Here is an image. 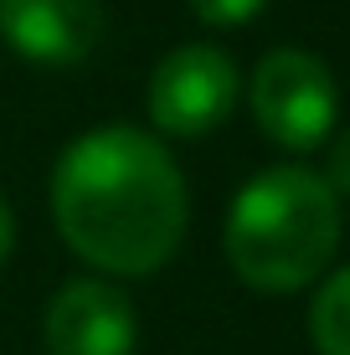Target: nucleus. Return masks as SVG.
<instances>
[{
    "label": "nucleus",
    "mask_w": 350,
    "mask_h": 355,
    "mask_svg": "<svg viewBox=\"0 0 350 355\" xmlns=\"http://www.w3.org/2000/svg\"><path fill=\"white\" fill-rule=\"evenodd\" d=\"M52 216L82 263L119 278L155 273L186 237V175L139 129H93L52 175Z\"/></svg>",
    "instance_id": "f257e3e1"
},
{
    "label": "nucleus",
    "mask_w": 350,
    "mask_h": 355,
    "mask_svg": "<svg viewBox=\"0 0 350 355\" xmlns=\"http://www.w3.org/2000/svg\"><path fill=\"white\" fill-rule=\"evenodd\" d=\"M252 119L283 150H315L340 119V88L315 52L279 46L252 72Z\"/></svg>",
    "instance_id": "7ed1b4c3"
},
{
    "label": "nucleus",
    "mask_w": 350,
    "mask_h": 355,
    "mask_svg": "<svg viewBox=\"0 0 350 355\" xmlns=\"http://www.w3.org/2000/svg\"><path fill=\"white\" fill-rule=\"evenodd\" d=\"M237 103V62L211 42L175 46L150 78V119L155 129L196 139L211 134Z\"/></svg>",
    "instance_id": "20e7f679"
},
{
    "label": "nucleus",
    "mask_w": 350,
    "mask_h": 355,
    "mask_svg": "<svg viewBox=\"0 0 350 355\" xmlns=\"http://www.w3.org/2000/svg\"><path fill=\"white\" fill-rule=\"evenodd\" d=\"M191 10H196L207 26H243L263 10V0H191Z\"/></svg>",
    "instance_id": "6e6552de"
},
{
    "label": "nucleus",
    "mask_w": 350,
    "mask_h": 355,
    "mask_svg": "<svg viewBox=\"0 0 350 355\" xmlns=\"http://www.w3.org/2000/svg\"><path fill=\"white\" fill-rule=\"evenodd\" d=\"M134 304L103 278H72L46 304V355H134Z\"/></svg>",
    "instance_id": "39448f33"
},
{
    "label": "nucleus",
    "mask_w": 350,
    "mask_h": 355,
    "mask_svg": "<svg viewBox=\"0 0 350 355\" xmlns=\"http://www.w3.org/2000/svg\"><path fill=\"white\" fill-rule=\"evenodd\" d=\"M10 242H16V216H10V201L0 196V263L10 258Z\"/></svg>",
    "instance_id": "9d476101"
},
{
    "label": "nucleus",
    "mask_w": 350,
    "mask_h": 355,
    "mask_svg": "<svg viewBox=\"0 0 350 355\" xmlns=\"http://www.w3.org/2000/svg\"><path fill=\"white\" fill-rule=\"evenodd\" d=\"M340 248V196L304 165L252 175L227 211V263L258 293H294Z\"/></svg>",
    "instance_id": "f03ea898"
},
{
    "label": "nucleus",
    "mask_w": 350,
    "mask_h": 355,
    "mask_svg": "<svg viewBox=\"0 0 350 355\" xmlns=\"http://www.w3.org/2000/svg\"><path fill=\"white\" fill-rule=\"evenodd\" d=\"M0 36L26 62L72 67L103 42V0H0Z\"/></svg>",
    "instance_id": "423d86ee"
},
{
    "label": "nucleus",
    "mask_w": 350,
    "mask_h": 355,
    "mask_svg": "<svg viewBox=\"0 0 350 355\" xmlns=\"http://www.w3.org/2000/svg\"><path fill=\"white\" fill-rule=\"evenodd\" d=\"M309 340L320 355H350V268L320 284L309 304Z\"/></svg>",
    "instance_id": "0eeeda50"
},
{
    "label": "nucleus",
    "mask_w": 350,
    "mask_h": 355,
    "mask_svg": "<svg viewBox=\"0 0 350 355\" xmlns=\"http://www.w3.org/2000/svg\"><path fill=\"white\" fill-rule=\"evenodd\" d=\"M324 186H330L335 196H350V129L335 139L330 160H324Z\"/></svg>",
    "instance_id": "1a4fd4ad"
}]
</instances>
